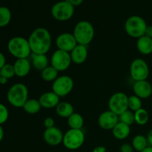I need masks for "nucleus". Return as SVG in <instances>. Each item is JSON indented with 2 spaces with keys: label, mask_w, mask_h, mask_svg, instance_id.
<instances>
[{
  "label": "nucleus",
  "mask_w": 152,
  "mask_h": 152,
  "mask_svg": "<svg viewBox=\"0 0 152 152\" xmlns=\"http://www.w3.org/2000/svg\"><path fill=\"white\" fill-rule=\"evenodd\" d=\"M28 40L33 53L46 54L51 47V35L48 30L45 28L34 29Z\"/></svg>",
  "instance_id": "obj_1"
},
{
  "label": "nucleus",
  "mask_w": 152,
  "mask_h": 152,
  "mask_svg": "<svg viewBox=\"0 0 152 152\" xmlns=\"http://www.w3.org/2000/svg\"><path fill=\"white\" fill-rule=\"evenodd\" d=\"M9 53L16 59H27L32 53L28 40L22 37H14L7 43Z\"/></svg>",
  "instance_id": "obj_2"
},
{
  "label": "nucleus",
  "mask_w": 152,
  "mask_h": 152,
  "mask_svg": "<svg viewBox=\"0 0 152 152\" xmlns=\"http://www.w3.org/2000/svg\"><path fill=\"white\" fill-rule=\"evenodd\" d=\"M73 34L77 44L87 46L94 39L95 34L94 28L88 21H80L74 27Z\"/></svg>",
  "instance_id": "obj_3"
},
{
  "label": "nucleus",
  "mask_w": 152,
  "mask_h": 152,
  "mask_svg": "<svg viewBox=\"0 0 152 152\" xmlns=\"http://www.w3.org/2000/svg\"><path fill=\"white\" fill-rule=\"evenodd\" d=\"M9 103L15 108H22L28 99V89L22 83H16L9 88L7 94Z\"/></svg>",
  "instance_id": "obj_4"
},
{
  "label": "nucleus",
  "mask_w": 152,
  "mask_h": 152,
  "mask_svg": "<svg viewBox=\"0 0 152 152\" xmlns=\"http://www.w3.org/2000/svg\"><path fill=\"white\" fill-rule=\"evenodd\" d=\"M146 22L140 16L134 15L128 18L125 23V30L129 37L139 39L145 35L147 28Z\"/></svg>",
  "instance_id": "obj_5"
},
{
  "label": "nucleus",
  "mask_w": 152,
  "mask_h": 152,
  "mask_svg": "<svg viewBox=\"0 0 152 152\" xmlns=\"http://www.w3.org/2000/svg\"><path fill=\"white\" fill-rule=\"evenodd\" d=\"M53 19L60 22H65L72 18L74 13V7L66 0L55 3L50 10Z\"/></svg>",
  "instance_id": "obj_6"
},
{
  "label": "nucleus",
  "mask_w": 152,
  "mask_h": 152,
  "mask_svg": "<svg viewBox=\"0 0 152 152\" xmlns=\"http://www.w3.org/2000/svg\"><path fill=\"white\" fill-rule=\"evenodd\" d=\"M84 132L82 129H71L67 131L64 134L62 144L68 150H77L84 144Z\"/></svg>",
  "instance_id": "obj_7"
},
{
  "label": "nucleus",
  "mask_w": 152,
  "mask_h": 152,
  "mask_svg": "<svg viewBox=\"0 0 152 152\" xmlns=\"http://www.w3.org/2000/svg\"><path fill=\"white\" fill-rule=\"evenodd\" d=\"M74 80L68 75L58 77L52 85V91L54 92L59 97L67 96L72 91L74 88Z\"/></svg>",
  "instance_id": "obj_8"
},
{
  "label": "nucleus",
  "mask_w": 152,
  "mask_h": 152,
  "mask_svg": "<svg viewBox=\"0 0 152 152\" xmlns=\"http://www.w3.org/2000/svg\"><path fill=\"white\" fill-rule=\"evenodd\" d=\"M129 96L123 92H117L110 97L108 100V108L110 111L120 116L129 109L128 105Z\"/></svg>",
  "instance_id": "obj_9"
},
{
  "label": "nucleus",
  "mask_w": 152,
  "mask_h": 152,
  "mask_svg": "<svg viewBox=\"0 0 152 152\" xmlns=\"http://www.w3.org/2000/svg\"><path fill=\"white\" fill-rule=\"evenodd\" d=\"M130 75L135 82L146 80L149 76V68L147 62L140 58L134 59L130 65Z\"/></svg>",
  "instance_id": "obj_10"
},
{
  "label": "nucleus",
  "mask_w": 152,
  "mask_h": 152,
  "mask_svg": "<svg viewBox=\"0 0 152 152\" xmlns=\"http://www.w3.org/2000/svg\"><path fill=\"white\" fill-rule=\"evenodd\" d=\"M72 62L70 53L64 50H56L53 53L50 59L51 66L58 71H64L68 69Z\"/></svg>",
  "instance_id": "obj_11"
},
{
  "label": "nucleus",
  "mask_w": 152,
  "mask_h": 152,
  "mask_svg": "<svg viewBox=\"0 0 152 152\" xmlns=\"http://www.w3.org/2000/svg\"><path fill=\"white\" fill-rule=\"evenodd\" d=\"M56 45L58 50L71 53V50L77 45V42L73 34L62 33L56 37Z\"/></svg>",
  "instance_id": "obj_12"
},
{
  "label": "nucleus",
  "mask_w": 152,
  "mask_h": 152,
  "mask_svg": "<svg viewBox=\"0 0 152 152\" xmlns=\"http://www.w3.org/2000/svg\"><path fill=\"white\" fill-rule=\"evenodd\" d=\"M64 134L60 129L53 126L50 129H46L43 134V139L45 142L51 146H56L62 143Z\"/></svg>",
  "instance_id": "obj_13"
},
{
  "label": "nucleus",
  "mask_w": 152,
  "mask_h": 152,
  "mask_svg": "<svg viewBox=\"0 0 152 152\" xmlns=\"http://www.w3.org/2000/svg\"><path fill=\"white\" fill-rule=\"evenodd\" d=\"M118 122L119 116L110 110L103 111L98 117V125L104 130H112Z\"/></svg>",
  "instance_id": "obj_14"
},
{
  "label": "nucleus",
  "mask_w": 152,
  "mask_h": 152,
  "mask_svg": "<svg viewBox=\"0 0 152 152\" xmlns=\"http://www.w3.org/2000/svg\"><path fill=\"white\" fill-rule=\"evenodd\" d=\"M133 91L140 99H147L152 95V85L147 80L136 81L133 85Z\"/></svg>",
  "instance_id": "obj_15"
},
{
  "label": "nucleus",
  "mask_w": 152,
  "mask_h": 152,
  "mask_svg": "<svg viewBox=\"0 0 152 152\" xmlns=\"http://www.w3.org/2000/svg\"><path fill=\"white\" fill-rule=\"evenodd\" d=\"M59 96L56 94L53 91H48L42 94L39 98V101L40 102L42 108H46V109H50V108H56L58 104L60 102Z\"/></svg>",
  "instance_id": "obj_16"
},
{
  "label": "nucleus",
  "mask_w": 152,
  "mask_h": 152,
  "mask_svg": "<svg viewBox=\"0 0 152 152\" xmlns=\"http://www.w3.org/2000/svg\"><path fill=\"white\" fill-rule=\"evenodd\" d=\"M70 54H71L72 62L77 64V65L84 63L87 59L88 55L87 46L77 44V45L71 50Z\"/></svg>",
  "instance_id": "obj_17"
},
{
  "label": "nucleus",
  "mask_w": 152,
  "mask_h": 152,
  "mask_svg": "<svg viewBox=\"0 0 152 152\" xmlns=\"http://www.w3.org/2000/svg\"><path fill=\"white\" fill-rule=\"evenodd\" d=\"M15 74L19 77H25L31 71V62L27 59H17L13 64Z\"/></svg>",
  "instance_id": "obj_18"
},
{
  "label": "nucleus",
  "mask_w": 152,
  "mask_h": 152,
  "mask_svg": "<svg viewBox=\"0 0 152 152\" xmlns=\"http://www.w3.org/2000/svg\"><path fill=\"white\" fill-rule=\"evenodd\" d=\"M137 48L141 54H151L152 53V39L145 35L140 37L137 41Z\"/></svg>",
  "instance_id": "obj_19"
},
{
  "label": "nucleus",
  "mask_w": 152,
  "mask_h": 152,
  "mask_svg": "<svg viewBox=\"0 0 152 152\" xmlns=\"http://www.w3.org/2000/svg\"><path fill=\"white\" fill-rule=\"evenodd\" d=\"M131 133V126L119 121L112 129V134L114 137L120 140L126 139Z\"/></svg>",
  "instance_id": "obj_20"
},
{
  "label": "nucleus",
  "mask_w": 152,
  "mask_h": 152,
  "mask_svg": "<svg viewBox=\"0 0 152 152\" xmlns=\"http://www.w3.org/2000/svg\"><path fill=\"white\" fill-rule=\"evenodd\" d=\"M31 62L32 65L38 71H42L48 66L49 59L46 54H38V53H31Z\"/></svg>",
  "instance_id": "obj_21"
},
{
  "label": "nucleus",
  "mask_w": 152,
  "mask_h": 152,
  "mask_svg": "<svg viewBox=\"0 0 152 152\" xmlns=\"http://www.w3.org/2000/svg\"><path fill=\"white\" fill-rule=\"evenodd\" d=\"M56 113L58 116L62 118H67L74 113V108L72 104L68 102H60L55 108Z\"/></svg>",
  "instance_id": "obj_22"
},
{
  "label": "nucleus",
  "mask_w": 152,
  "mask_h": 152,
  "mask_svg": "<svg viewBox=\"0 0 152 152\" xmlns=\"http://www.w3.org/2000/svg\"><path fill=\"white\" fill-rule=\"evenodd\" d=\"M42 106L39 99H28L23 105L22 108L28 114H36L39 112Z\"/></svg>",
  "instance_id": "obj_23"
},
{
  "label": "nucleus",
  "mask_w": 152,
  "mask_h": 152,
  "mask_svg": "<svg viewBox=\"0 0 152 152\" xmlns=\"http://www.w3.org/2000/svg\"><path fill=\"white\" fill-rule=\"evenodd\" d=\"M68 125L71 129H82L84 125L83 117L79 113L74 112L68 118Z\"/></svg>",
  "instance_id": "obj_24"
},
{
  "label": "nucleus",
  "mask_w": 152,
  "mask_h": 152,
  "mask_svg": "<svg viewBox=\"0 0 152 152\" xmlns=\"http://www.w3.org/2000/svg\"><path fill=\"white\" fill-rule=\"evenodd\" d=\"M148 140L145 136L141 134L136 135L132 140V146L137 151L141 152L148 147Z\"/></svg>",
  "instance_id": "obj_25"
},
{
  "label": "nucleus",
  "mask_w": 152,
  "mask_h": 152,
  "mask_svg": "<svg viewBox=\"0 0 152 152\" xmlns=\"http://www.w3.org/2000/svg\"><path fill=\"white\" fill-rule=\"evenodd\" d=\"M58 74L59 71L51 65H48L41 71L42 78L46 82H53L58 77Z\"/></svg>",
  "instance_id": "obj_26"
},
{
  "label": "nucleus",
  "mask_w": 152,
  "mask_h": 152,
  "mask_svg": "<svg viewBox=\"0 0 152 152\" xmlns=\"http://www.w3.org/2000/svg\"><path fill=\"white\" fill-rule=\"evenodd\" d=\"M134 113L135 123L137 124L140 125V126H144L148 122L149 114H148V112L145 109L142 108Z\"/></svg>",
  "instance_id": "obj_27"
},
{
  "label": "nucleus",
  "mask_w": 152,
  "mask_h": 152,
  "mask_svg": "<svg viewBox=\"0 0 152 152\" xmlns=\"http://www.w3.org/2000/svg\"><path fill=\"white\" fill-rule=\"evenodd\" d=\"M11 12L10 9L4 6L0 7V28L5 27L11 20Z\"/></svg>",
  "instance_id": "obj_28"
},
{
  "label": "nucleus",
  "mask_w": 152,
  "mask_h": 152,
  "mask_svg": "<svg viewBox=\"0 0 152 152\" xmlns=\"http://www.w3.org/2000/svg\"><path fill=\"white\" fill-rule=\"evenodd\" d=\"M142 99L138 97L136 95H132V96H129V100H128V105H129V109L130 111L135 112V111H138L139 109L142 108Z\"/></svg>",
  "instance_id": "obj_29"
},
{
  "label": "nucleus",
  "mask_w": 152,
  "mask_h": 152,
  "mask_svg": "<svg viewBox=\"0 0 152 152\" xmlns=\"http://www.w3.org/2000/svg\"><path fill=\"white\" fill-rule=\"evenodd\" d=\"M119 121L131 126L135 123L134 113L128 109L127 111H126L119 116Z\"/></svg>",
  "instance_id": "obj_30"
},
{
  "label": "nucleus",
  "mask_w": 152,
  "mask_h": 152,
  "mask_svg": "<svg viewBox=\"0 0 152 152\" xmlns=\"http://www.w3.org/2000/svg\"><path fill=\"white\" fill-rule=\"evenodd\" d=\"M0 75H1V77H4V78L7 79V80L13 78V77L16 75V74H15L13 65L6 63L5 65L0 69Z\"/></svg>",
  "instance_id": "obj_31"
},
{
  "label": "nucleus",
  "mask_w": 152,
  "mask_h": 152,
  "mask_svg": "<svg viewBox=\"0 0 152 152\" xmlns=\"http://www.w3.org/2000/svg\"><path fill=\"white\" fill-rule=\"evenodd\" d=\"M9 117V111L4 104L0 103V125L4 124L7 122Z\"/></svg>",
  "instance_id": "obj_32"
},
{
  "label": "nucleus",
  "mask_w": 152,
  "mask_h": 152,
  "mask_svg": "<svg viewBox=\"0 0 152 152\" xmlns=\"http://www.w3.org/2000/svg\"><path fill=\"white\" fill-rule=\"evenodd\" d=\"M44 126L45 129H50L54 126V120L52 117H48L44 120Z\"/></svg>",
  "instance_id": "obj_33"
},
{
  "label": "nucleus",
  "mask_w": 152,
  "mask_h": 152,
  "mask_svg": "<svg viewBox=\"0 0 152 152\" xmlns=\"http://www.w3.org/2000/svg\"><path fill=\"white\" fill-rule=\"evenodd\" d=\"M134 148L132 145L129 143H124L120 147V152H134Z\"/></svg>",
  "instance_id": "obj_34"
},
{
  "label": "nucleus",
  "mask_w": 152,
  "mask_h": 152,
  "mask_svg": "<svg viewBox=\"0 0 152 152\" xmlns=\"http://www.w3.org/2000/svg\"><path fill=\"white\" fill-rule=\"evenodd\" d=\"M66 1L72 4L74 7H76V6H80L84 0H66Z\"/></svg>",
  "instance_id": "obj_35"
},
{
  "label": "nucleus",
  "mask_w": 152,
  "mask_h": 152,
  "mask_svg": "<svg viewBox=\"0 0 152 152\" xmlns=\"http://www.w3.org/2000/svg\"><path fill=\"white\" fill-rule=\"evenodd\" d=\"M6 64V59L4 55L0 52V69Z\"/></svg>",
  "instance_id": "obj_36"
},
{
  "label": "nucleus",
  "mask_w": 152,
  "mask_h": 152,
  "mask_svg": "<svg viewBox=\"0 0 152 152\" xmlns=\"http://www.w3.org/2000/svg\"><path fill=\"white\" fill-rule=\"evenodd\" d=\"M107 149L105 146H102V145H99V146L95 147L93 149L92 152H106Z\"/></svg>",
  "instance_id": "obj_37"
},
{
  "label": "nucleus",
  "mask_w": 152,
  "mask_h": 152,
  "mask_svg": "<svg viewBox=\"0 0 152 152\" xmlns=\"http://www.w3.org/2000/svg\"><path fill=\"white\" fill-rule=\"evenodd\" d=\"M145 35L146 36V37L152 39V25H148V26H147Z\"/></svg>",
  "instance_id": "obj_38"
},
{
  "label": "nucleus",
  "mask_w": 152,
  "mask_h": 152,
  "mask_svg": "<svg viewBox=\"0 0 152 152\" xmlns=\"http://www.w3.org/2000/svg\"><path fill=\"white\" fill-rule=\"evenodd\" d=\"M147 140H148V143L149 144L150 146H152V129L148 132V134H147Z\"/></svg>",
  "instance_id": "obj_39"
},
{
  "label": "nucleus",
  "mask_w": 152,
  "mask_h": 152,
  "mask_svg": "<svg viewBox=\"0 0 152 152\" xmlns=\"http://www.w3.org/2000/svg\"><path fill=\"white\" fill-rule=\"evenodd\" d=\"M3 137H4V130H3L1 125H0V142L3 140Z\"/></svg>",
  "instance_id": "obj_40"
},
{
  "label": "nucleus",
  "mask_w": 152,
  "mask_h": 152,
  "mask_svg": "<svg viewBox=\"0 0 152 152\" xmlns=\"http://www.w3.org/2000/svg\"><path fill=\"white\" fill-rule=\"evenodd\" d=\"M7 80H8L7 79L4 78V77H1V80H0V84H1V85L6 84V83H7Z\"/></svg>",
  "instance_id": "obj_41"
},
{
  "label": "nucleus",
  "mask_w": 152,
  "mask_h": 152,
  "mask_svg": "<svg viewBox=\"0 0 152 152\" xmlns=\"http://www.w3.org/2000/svg\"><path fill=\"white\" fill-rule=\"evenodd\" d=\"M141 152H152V146H148L146 148Z\"/></svg>",
  "instance_id": "obj_42"
},
{
  "label": "nucleus",
  "mask_w": 152,
  "mask_h": 152,
  "mask_svg": "<svg viewBox=\"0 0 152 152\" xmlns=\"http://www.w3.org/2000/svg\"><path fill=\"white\" fill-rule=\"evenodd\" d=\"M0 80H1V75H0Z\"/></svg>",
  "instance_id": "obj_43"
}]
</instances>
